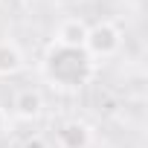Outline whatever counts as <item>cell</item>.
<instances>
[{
    "instance_id": "cell-2",
    "label": "cell",
    "mask_w": 148,
    "mask_h": 148,
    "mask_svg": "<svg viewBox=\"0 0 148 148\" xmlns=\"http://www.w3.org/2000/svg\"><path fill=\"white\" fill-rule=\"evenodd\" d=\"M122 49V29L110 21H99L87 29V38H84V52L99 64L105 58H113L116 52Z\"/></svg>"
},
{
    "instance_id": "cell-6",
    "label": "cell",
    "mask_w": 148,
    "mask_h": 148,
    "mask_svg": "<svg viewBox=\"0 0 148 148\" xmlns=\"http://www.w3.org/2000/svg\"><path fill=\"white\" fill-rule=\"evenodd\" d=\"M26 67V55L15 41H0V79L18 76Z\"/></svg>"
},
{
    "instance_id": "cell-3",
    "label": "cell",
    "mask_w": 148,
    "mask_h": 148,
    "mask_svg": "<svg viewBox=\"0 0 148 148\" xmlns=\"http://www.w3.org/2000/svg\"><path fill=\"white\" fill-rule=\"evenodd\" d=\"M12 113L18 122H38L41 113H44V96L41 90L35 87H23L15 93V102H12Z\"/></svg>"
},
{
    "instance_id": "cell-4",
    "label": "cell",
    "mask_w": 148,
    "mask_h": 148,
    "mask_svg": "<svg viewBox=\"0 0 148 148\" xmlns=\"http://www.w3.org/2000/svg\"><path fill=\"white\" fill-rule=\"evenodd\" d=\"M58 148H90L93 145V128L82 119H67L55 134Z\"/></svg>"
},
{
    "instance_id": "cell-5",
    "label": "cell",
    "mask_w": 148,
    "mask_h": 148,
    "mask_svg": "<svg viewBox=\"0 0 148 148\" xmlns=\"http://www.w3.org/2000/svg\"><path fill=\"white\" fill-rule=\"evenodd\" d=\"M87 29H90V26H87L82 18H67V21L58 23L52 44H58V47H70V49H84Z\"/></svg>"
},
{
    "instance_id": "cell-7",
    "label": "cell",
    "mask_w": 148,
    "mask_h": 148,
    "mask_svg": "<svg viewBox=\"0 0 148 148\" xmlns=\"http://www.w3.org/2000/svg\"><path fill=\"white\" fill-rule=\"evenodd\" d=\"M18 148H52V145H49L44 136H38V134H35V136H26V139H23Z\"/></svg>"
},
{
    "instance_id": "cell-8",
    "label": "cell",
    "mask_w": 148,
    "mask_h": 148,
    "mask_svg": "<svg viewBox=\"0 0 148 148\" xmlns=\"http://www.w3.org/2000/svg\"><path fill=\"white\" fill-rule=\"evenodd\" d=\"M9 131H12V119H9L6 108H0V139H3V136H6Z\"/></svg>"
},
{
    "instance_id": "cell-1",
    "label": "cell",
    "mask_w": 148,
    "mask_h": 148,
    "mask_svg": "<svg viewBox=\"0 0 148 148\" xmlns=\"http://www.w3.org/2000/svg\"><path fill=\"white\" fill-rule=\"evenodd\" d=\"M41 76L55 90H82L96 76V61L84 49L49 44L41 58Z\"/></svg>"
}]
</instances>
